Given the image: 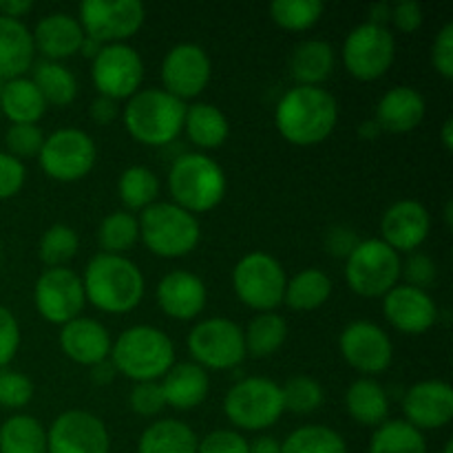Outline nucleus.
I'll return each instance as SVG.
<instances>
[{
	"mask_svg": "<svg viewBox=\"0 0 453 453\" xmlns=\"http://www.w3.org/2000/svg\"><path fill=\"white\" fill-rule=\"evenodd\" d=\"M274 124L286 142L295 146H317L334 133L339 124V102L323 87H292L277 102Z\"/></svg>",
	"mask_w": 453,
	"mask_h": 453,
	"instance_id": "nucleus-1",
	"label": "nucleus"
},
{
	"mask_svg": "<svg viewBox=\"0 0 453 453\" xmlns=\"http://www.w3.org/2000/svg\"><path fill=\"white\" fill-rule=\"evenodd\" d=\"M84 296L104 314H128L146 295V279L140 265L124 255L97 252L84 268Z\"/></svg>",
	"mask_w": 453,
	"mask_h": 453,
	"instance_id": "nucleus-2",
	"label": "nucleus"
},
{
	"mask_svg": "<svg viewBox=\"0 0 453 453\" xmlns=\"http://www.w3.org/2000/svg\"><path fill=\"white\" fill-rule=\"evenodd\" d=\"M109 361L118 374L133 383L162 380L175 365V345L171 336L155 326H131L113 341Z\"/></svg>",
	"mask_w": 453,
	"mask_h": 453,
	"instance_id": "nucleus-3",
	"label": "nucleus"
},
{
	"mask_svg": "<svg viewBox=\"0 0 453 453\" xmlns=\"http://www.w3.org/2000/svg\"><path fill=\"white\" fill-rule=\"evenodd\" d=\"M186 102L159 88H140L122 109L128 135L144 146H166L184 131Z\"/></svg>",
	"mask_w": 453,
	"mask_h": 453,
	"instance_id": "nucleus-4",
	"label": "nucleus"
},
{
	"mask_svg": "<svg viewBox=\"0 0 453 453\" xmlns=\"http://www.w3.org/2000/svg\"><path fill=\"white\" fill-rule=\"evenodd\" d=\"M228 180L219 164L206 153H184L168 168V193L173 203L190 215L211 212L224 202Z\"/></svg>",
	"mask_w": 453,
	"mask_h": 453,
	"instance_id": "nucleus-5",
	"label": "nucleus"
},
{
	"mask_svg": "<svg viewBox=\"0 0 453 453\" xmlns=\"http://www.w3.org/2000/svg\"><path fill=\"white\" fill-rule=\"evenodd\" d=\"M140 242L162 259L190 255L202 242V226L195 215L173 202H155L137 217Z\"/></svg>",
	"mask_w": 453,
	"mask_h": 453,
	"instance_id": "nucleus-6",
	"label": "nucleus"
},
{
	"mask_svg": "<svg viewBox=\"0 0 453 453\" xmlns=\"http://www.w3.org/2000/svg\"><path fill=\"white\" fill-rule=\"evenodd\" d=\"M224 414L237 432H265L279 423L283 407L281 385L265 376H248L224 396Z\"/></svg>",
	"mask_w": 453,
	"mask_h": 453,
	"instance_id": "nucleus-7",
	"label": "nucleus"
},
{
	"mask_svg": "<svg viewBox=\"0 0 453 453\" xmlns=\"http://www.w3.org/2000/svg\"><path fill=\"white\" fill-rule=\"evenodd\" d=\"M403 259L383 239H361L345 259V281L363 299H383L401 283Z\"/></svg>",
	"mask_w": 453,
	"mask_h": 453,
	"instance_id": "nucleus-8",
	"label": "nucleus"
},
{
	"mask_svg": "<svg viewBox=\"0 0 453 453\" xmlns=\"http://www.w3.org/2000/svg\"><path fill=\"white\" fill-rule=\"evenodd\" d=\"M288 274L281 261L268 252H248L233 268V290L246 308L277 312L283 305Z\"/></svg>",
	"mask_w": 453,
	"mask_h": 453,
	"instance_id": "nucleus-9",
	"label": "nucleus"
},
{
	"mask_svg": "<svg viewBox=\"0 0 453 453\" xmlns=\"http://www.w3.org/2000/svg\"><path fill=\"white\" fill-rule=\"evenodd\" d=\"M97 146L87 131L65 127L44 137L38 153V164L47 177L60 184L84 180L96 168Z\"/></svg>",
	"mask_w": 453,
	"mask_h": 453,
	"instance_id": "nucleus-10",
	"label": "nucleus"
},
{
	"mask_svg": "<svg viewBox=\"0 0 453 453\" xmlns=\"http://www.w3.org/2000/svg\"><path fill=\"white\" fill-rule=\"evenodd\" d=\"M341 60L345 71L361 82H376L396 60V35L389 27L361 22L343 40Z\"/></svg>",
	"mask_w": 453,
	"mask_h": 453,
	"instance_id": "nucleus-11",
	"label": "nucleus"
},
{
	"mask_svg": "<svg viewBox=\"0 0 453 453\" xmlns=\"http://www.w3.org/2000/svg\"><path fill=\"white\" fill-rule=\"evenodd\" d=\"M186 345L193 363L206 372L234 370L246 358L242 326L226 317H211L195 323Z\"/></svg>",
	"mask_w": 453,
	"mask_h": 453,
	"instance_id": "nucleus-12",
	"label": "nucleus"
},
{
	"mask_svg": "<svg viewBox=\"0 0 453 453\" xmlns=\"http://www.w3.org/2000/svg\"><path fill=\"white\" fill-rule=\"evenodd\" d=\"M146 20V7L140 0H84L78 7V22L84 35L96 42H128Z\"/></svg>",
	"mask_w": 453,
	"mask_h": 453,
	"instance_id": "nucleus-13",
	"label": "nucleus"
},
{
	"mask_svg": "<svg viewBox=\"0 0 453 453\" xmlns=\"http://www.w3.org/2000/svg\"><path fill=\"white\" fill-rule=\"evenodd\" d=\"M91 80L97 96L115 102L128 100L144 82V60L128 42L104 44L91 60Z\"/></svg>",
	"mask_w": 453,
	"mask_h": 453,
	"instance_id": "nucleus-14",
	"label": "nucleus"
},
{
	"mask_svg": "<svg viewBox=\"0 0 453 453\" xmlns=\"http://www.w3.org/2000/svg\"><path fill=\"white\" fill-rule=\"evenodd\" d=\"M34 303L44 321L62 327L82 317L87 305L82 279L71 268H44L35 279Z\"/></svg>",
	"mask_w": 453,
	"mask_h": 453,
	"instance_id": "nucleus-15",
	"label": "nucleus"
},
{
	"mask_svg": "<svg viewBox=\"0 0 453 453\" xmlns=\"http://www.w3.org/2000/svg\"><path fill=\"white\" fill-rule=\"evenodd\" d=\"M339 352L352 370L367 379L388 372L394 361V343L389 334L379 323L365 319L343 327L339 336Z\"/></svg>",
	"mask_w": 453,
	"mask_h": 453,
	"instance_id": "nucleus-16",
	"label": "nucleus"
},
{
	"mask_svg": "<svg viewBox=\"0 0 453 453\" xmlns=\"http://www.w3.org/2000/svg\"><path fill=\"white\" fill-rule=\"evenodd\" d=\"M162 88L177 100H195L206 91L212 78V62L206 49L195 42L171 47L159 66Z\"/></svg>",
	"mask_w": 453,
	"mask_h": 453,
	"instance_id": "nucleus-17",
	"label": "nucleus"
},
{
	"mask_svg": "<svg viewBox=\"0 0 453 453\" xmlns=\"http://www.w3.org/2000/svg\"><path fill=\"white\" fill-rule=\"evenodd\" d=\"M104 420L84 410L62 411L47 429V453H109Z\"/></svg>",
	"mask_w": 453,
	"mask_h": 453,
	"instance_id": "nucleus-18",
	"label": "nucleus"
},
{
	"mask_svg": "<svg viewBox=\"0 0 453 453\" xmlns=\"http://www.w3.org/2000/svg\"><path fill=\"white\" fill-rule=\"evenodd\" d=\"M403 414L418 432L447 427L453 418V388L438 379L414 383L403 396Z\"/></svg>",
	"mask_w": 453,
	"mask_h": 453,
	"instance_id": "nucleus-19",
	"label": "nucleus"
},
{
	"mask_svg": "<svg viewBox=\"0 0 453 453\" xmlns=\"http://www.w3.org/2000/svg\"><path fill=\"white\" fill-rule=\"evenodd\" d=\"M432 215L418 199L394 202L380 217V237L398 255L416 252L429 237Z\"/></svg>",
	"mask_w": 453,
	"mask_h": 453,
	"instance_id": "nucleus-20",
	"label": "nucleus"
},
{
	"mask_svg": "<svg viewBox=\"0 0 453 453\" xmlns=\"http://www.w3.org/2000/svg\"><path fill=\"white\" fill-rule=\"evenodd\" d=\"M383 314L403 334H425L438 323V305L427 290L398 283L383 296Z\"/></svg>",
	"mask_w": 453,
	"mask_h": 453,
	"instance_id": "nucleus-21",
	"label": "nucleus"
},
{
	"mask_svg": "<svg viewBox=\"0 0 453 453\" xmlns=\"http://www.w3.org/2000/svg\"><path fill=\"white\" fill-rule=\"evenodd\" d=\"M159 310L175 321H193L208 303L206 283L190 270H171L164 274L155 290Z\"/></svg>",
	"mask_w": 453,
	"mask_h": 453,
	"instance_id": "nucleus-22",
	"label": "nucleus"
},
{
	"mask_svg": "<svg viewBox=\"0 0 453 453\" xmlns=\"http://www.w3.org/2000/svg\"><path fill=\"white\" fill-rule=\"evenodd\" d=\"M62 354L78 365L93 367L102 361H109L113 339L106 326L88 317H78L65 323L58 336Z\"/></svg>",
	"mask_w": 453,
	"mask_h": 453,
	"instance_id": "nucleus-23",
	"label": "nucleus"
},
{
	"mask_svg": "<svg viewBox=\"0 0 453 453\" xmlns=\"http://www.w3.org/2000/svg\"><path fill=\"white\" fill-rule=\"evenodd\" d=\"M35 53L49 62H65L78 56L84 42V31L78 18L65 12L47 13L31 29Z\"/></svg>",
	"mask_w": 453,
	"mask_h": 453,
	"instance_id": "nucleus-24",
	"label": "nucleus"
},
{
	"mask_svg": "<svg viewBox=\"0 0 453 453\" xmlns=\"http://www.w3.org/2000/svg\"><path fill=\"white\" fill-rule=\"evenodd\" d=\"M425 113H427V102L423 93L414 87H392L383 93L374 111V122L379 124L380 131L388 133H411L423 124Z\"/></svg>",
	"mask_w": 453,
	"mask_h": 453,
	"instance_id": "nucleus-25",
	"label": "nucleus"
},
{
	"mask_svg": "<svg viewBox=\"0 0 453 453\" xmlns=\"http://www.w3.org/2000/svg\"><path fill=\"white\" fill-rule=\"evenodd\" d=\"M166 407L177 411H193L202 405L211 392V379L197 363H175L159 380Z\"/></svg>",
	"mask_w": 453,
	"mask_h": 453,
	"instance_id": "nucleus-26",
	"label": "nucleus"
},
{
	"mask_svg": "<svg viewBox=\"0 0 453 453\" xmlns=\"http://www.w3.org/2000/svg\"><path fill=\"white\" fill-rule=\"evenodd\" d=\"M31 29L22 20L0 16V82L22 78L34 66Z\"/></svg>",
	"mask_w": 453,
	"mask_h": 453,
	"instance_id": "nucleus-27",
	"label": "nucleus"
},
{
	"mask_svg": "<svg viewBox=\"0 0 453 453\" xmlns=\"http://www.w3.org/2000/svg\"><path fill=\"white\" fill-rule=\"evenodd\" d=\"M336 66V51L326 40H303L290 56V78L296 87H323Z\"/></svg>",
	"mask_w": 453,
	"mask_h": 453,
	"instance_id": "nucleus-28",
	"label": "nucleus"
},
{
	"mask_svg": "<svg viewBox=\"0 0 453 453\" xmlns=\"http://www.w3.org/2000/svg\"><path fill=\"white\" fill-rule=\"evenodd\" d=\"M345 411L354 423L363 425V427H380L385 420H389V396L385 392L383 385L376 379H361L354 380L348 389H345Z\"/></svg>",
	"mask_w": 453,
	"mask_h": 453,
	"instance_id": "nucleus-29",
	"label": "nucleus"
},
{
	"mask_svg": "<svg viewBox=\"0 0 453 453\" xmlns=\"http://www.w3.org/2000/svg\"><path fill=\"white\" fill-rule=\"evenodd\" d=\"M184 133L199 150H215L228 140L230 122L219 106L211 102H195L186 106Z\"/></svg>",
	"mask_w": 453,
	"mask_h": 453,
	"instance_id": "nucleus-30",
	"label": "nucleus"
},
{
	"mask_svg": "<svg viewBox=\"0 0 453 453\" xmlns=\"http://www.w3.org/2000/svg\"><path fill=\"white\" fill-rule=\"evenodd\" d=\"M0 113L12 124H38L47 113V102L34 80L22 75L3 82Z\"/></svg>",
	"mask_w": 453,
	"mask_h": 453,
	"instance_id": "nucleus-31",
	"label": "nucleus"
},
{
	"mask_svg": "<svg viewBox=\"0 0 453 453\" xmlns=\"http://www.w3.org/2000/svg\"><path fill=\"white\" fill-rule=\"evenodd\" d=\"M197 434L177 418H159L142 432L137 453H197Z\"/></svg>",
	"mask_w": 453,
	"mask_h": 453,
	"instance_id": "nucleus-32",
	"label": "nucleus"
},
{
	"mask_svg": "<svg viewBox=\"0 0 453 453\" xmlns=\"http://www.w3.org/2000/svg\"><path fill=\"white\" fill-rule=\"evenodd\" d=\"M332 296V279L319 268H305L288 279L283 303L295 312H312L323 308Z\"/></svg>",
	"mask_w": 453,
	"mask_h": 453,
	"instance_id": "nucleus-33",
	"label": "nucleus"
},
{
	"mask_svg": "<svg viewBox=\"0 0 453 453\" xmlns=\"http://www.w3.org/2000/svg\"><path fill=\"white\" fill-rule=\"evenodd\" d=\"M288 321L277 312H259L243 330L246 357L268 358L283 348L288 339Z\"/></svg>",
	"mask_w": 453,
	"mask_h": 453,
	"instance_id": "nucleus-34",
	"label": "nucleus"
},
{
	"mask_svg": "<svg viewBox=\"0 0 453 453\" xmlns=\"http://www.w3.org/2000/svg\"><path fill=\"white\" fill-rule=\"evenodd\" d=\"M31 80L42 93L47 106H71L78 97V78L65 62L42 60L34 66Z\"/></svg>",
	"mask_w": 453,
	"mask_h": 453,
	"instance_id": "nucleus-35",
	"label": "nucleus"
},
{
	"mask_svg": "<svg viewBox=\"0 0 453 453\" xmlns=\"http://www.w3.org/2000/svg\"><path fill=\"white\" fill-rule=\"evenodd\" d=\"M0 453H47V429L29 414H13L0 425Z\"/></svg>",
	"mask_w": 453,
	"mask_h": 453,
	"instance_id": "nucleus-36",
	"label": "nucleus"
},
{
	"mask_svg": "<svg viewBox=\"0 0 453 453\" xmlns=\"http://www.w3.org/2000/svg\"><path fill=\"white\" fill-rule=\"evenodd\" d=\"M159 177L149 166H128L124 168L118 180L119 202L124 203L127 212H142L155 202H159Z\"/></svg>",
	"mask_w": 453,
	"mask_h": 453,
	"instance_id": "nucleus-37",
	"label": "nucleus"
},
{
	"mask_svg": "<svg viewBox=\"0 0 453 453\" xmlns=\"http://www.w3.org/2000/svg\"><path fill=\"white\" fill-rule=\"evenodd\" d=\"M367 453H427V441L405 420H385L372 434Z\"/></svg>",
	"mask_w": 453,
	"mask_h": 453,
	"instance_id": "nucleus-38",
	"label": "nucleus"
},
{
	"mask_svg": "<svg viewBox=\"0 0 453 453\" xmlns=\"http://www.w3.org/2000/svg\"><path fill=\"white\" fill-rule=\"evenodd\" d=\"M281 453H348V442L327 425H303L281 441Z\"/></svg>",
	"mask_w": 453,
	"mask_h": 453,
	"instance_id": "nucleus-39",
	"label": "nucleus"
},
{
	"mask_svg": "<svg viewBox=\"0 0 453 453\" xmlns=\"http://www.w3.org/2000/svg\"><path fill=\"white\" fill-rule=\"evenodd\" d=\"M140 242V224L133 212H109L97 226V243L106 255H124Z\"/></svg>",
	"mask_w": 453,
	"mask_h": 453,
	"instance_id": "nucleus-40",
	"label": "nucleus"
},
{
	"mask_svg": "<svg viewBox=\"0 0 453 453\" xmlns=\"http://www.w3.org/2000/svg\"><path fill=\"white\" fill-rule=\"evenodd\" d=\"M270 18L286 31H308L321 20L326 4L321 0H274L268 7Z\"/></svg>",
	"mask_w": 453,
	"mask_h": 453,
	"instance_id": "nucleus-41",
	"label": "nucleus"
},
{
	"mask_svg": "<svg viewBox=\"0 0 453 453\" xmlns=\"http://www.w3.org/2000/svg\"><path fill=\"white\" fill-rule=\"evenodd\" d=\"M80 237L69 224H53L42 233L38 242V257L44 268H66L78 255Z\"/></svg>",
	"mask_w": 453,
	"mask_h": 453,
	"instance_id": "nucleus-42",
	"label": "nucleus"
},
{
	"mask_svg": "<svg viewBox=\"0 0 453 453\" xmlns=\"http://www.w3.org/2000/svg\"><path fill=\"white\" fill-rule=\"evenodd\" d=\"M281 394L286 411H292L296 416L314 414L323 405V401H326L323 385L317 379L305 374L288 379V383L281 385Z\"/></svg>",
	"mask_w": 453,
	"mask_h": 453,
	"instance_id": "nucleus-43",
	"label": "nucleus"
},
{
	"mask_svg": "<svg viewBox=\"0 0 453 453\" xmlns=\"http://www.w3.org/2000/svg\"><path fill=\"white\" fill-rule=\"evenodd\" d=\"M44 133L38 124H12L4 133V146L12 157L16 159H29V157H38L40 149L44 144Z\"/></svg>",
	"mask_w": 453,
	"mask_h": 453,
	"instance_id": "nucleus-44",
	"label": "nucleus"
},
{
	"mask_svg": "<svg viewBox=\"0 0 453 453\" xmlns=\"http://www.w3.org/2000/svg\"><path fill=\"white\" fill-rule=\"evenodd\" d=\"M34 398V383L27 374L0 370V405L7 410H22Z\"/></svg>",
	"mask_w": 453,
	"mask_h": 453,
	"instance_id": "nucleus-45",
	"label": "nucleus"
},
{
	"mask_svg": "<svg viewBox=\"0 0 453 453\" xmlns=\"http://www.w3.org/2000/svg\"><path fill=\"white\" fill-rule=\"evenodd\" d=\"M128 407H131L137 416H144V418H153V416L162 414L164 407H166V401H164L159 380L133 385L131 394H128Z\"/></svg>",
	"mask_w": 453,
	"mask_h": 453,
	"instance_id": "nucleus-46",
	"label": "nucleus"
},
{
	"mask_svg": "<svg viewBox=\"0 0 453 453\" xmlns=\"http://www.w3.org/2000/svg\"><path fill=\"white\" fill-rule=\"evenodd\" d=\"M401 277L405 279L407 286L418 288V290H429V288L434 286V281H436L438 270L432 257L416 250V252H410L407 259L403 261Z\"/></svg>",
	"mask_w": 453,
	"mask_h": 453,
	"instance_id": "nucleus-47",
	"label": "nucleus"
},
{
	"mask_svg": "<svg viewBox=\"0 0 453 453\" xmlns=\"http://www.w3.org/2000/svg\"><path fill=\"white\" fill-rule=\"evenodd\" d=\"M197 453H248V441L237 429H215L199 438Z\"/></svg>",
	"mask_w": 453,
	"mask_h": 453,
	"instance_id": "nucleus-48",
	"label": "nucleus"
},
{
	"mask_svg": "<svg viewBox=\"0 0 453 453\" xmlns=\"http://www.w3.org/2000/svg\"><path fill=\"white\" fill-rule=\"evenodd\" d=\"M20 326L13 312L0 305V370H7L20 348Z\"/></svg>",
	"mask_w": 453,
	"mask_h": 453,
	"instance_id": "nucleus-49",
	"label": "nucleus"
},
{
	"mask_svg": "<svg viewBox=\"0 0 453 453\" xmlns=\"http://www.w3.org/2000/svg\"><path fill=\"white\" fill-rule=\"evenodd\" d=\"M27 181L25 162L0 150V202L16 197Z\"/></svg>",
	"mask_w": 453,
	"mask_h": 453,
	"instance_id": "nucleus-50",
	"label": "nucleus"
},
{
	"mask_svg": "<svg viewBox=\"0 0 453 453\" xmlns=\"http://www.w3.org/2000/svg\"><path fill=\"white\" fill-rule=\"evenodd\" d=\"M432 66L441 78H453V22H445L432 44Z\"/></svg>",
	"mask_w": 453,
	"mask_h": 453,
	"instance_id": "nucleus-51",
	"label": "nucleus"
},
{
	"mask_svg": "<svg viewBox=\"0 0 453 453\" xmlns=\"http://www.w3.org/2000/svg\"><path fill=\"white\" fill-rule=\"evenodd\" d=\"M423 7L416 0H401V3L392 4V20L389 25L401 34H414L423 27Z\"/></svg>",
	"mask_w": 453,
	"mask_h": 453,
	"instance_id": "nucleus-52",
	"label": "nucleus"
},
{
	"mask_svg": "<svg viewBox=\"0 0 453 453\" xmlns=\"http://www.w3.org/2000/svg\"><path fill=\"white\" fill-rule=\"evenodd\" d=\"M358 242H361V237L349 226H332L326 233V250L327 255L336 257V259H348L354 248L358 246Z\"/></svg>",
	"mask_w": 453,
	"mask_h": 453,
	"instance_id": "nucleus-53",
	"label": "nucleus"
},
{
	"mask_svg": "<svg viewBox=\"0 0 453 453\" xmlns=\"http://www.w3.org/2000/svg\"><path fill=\"white\" fill-rule=\"evenodd\" d=\"M119 113H122L119 111V102L104 96L93 97L91 106H88V115H91V119L97 127H109V124H113L119 118Z\"/></svg>",
	"mask_w": 453,
	"mask_h": 453,
	"instance_id": "nucleus-54",
	"label": "nucleus"
},
{
	"mask_svg": "<svg viewBox=\"0 0 453 453\" xmlns=\"http://www.w3.org/2000/svg\"><path fill=\"white\" fill-rule=\"evenodd\" d=\"M34 9L31 0H0V16L22 20Z\"/></svg>",
	"mask_w": 453,
	"mask_h": 453,
	"instance_id": "nucleus-55",
	"label": "nucleus"
},
{
	"mask_svg": "<svg viewBox=\"0 0 453 453\" xmlns=\"http://www.w3.org/2000/svg\"><path fill=\"white\" fill-rule=\"evenodd\" d=\"M115 376H118V370H115L113 363L111 361H102V363H97V365L91 367L93 385H100V388H106V385L113 383Z\"/></svg>",
	"mask_w": 453,
	"mask_h": 453,
	"instance_id": "nucleus-56",
	"label": "nucleus"
},
{
	"mask_svg": "<svg viewBox=\"0 0 453 453\" xmlns=\"http://www.w3.org/2000/svg\"><path fill=\"white\" fill-rule=\"evenodd\" d=\"M248 453H281V441L273 436H259L248 441Z\"/></svg>",
	"mask_w": 453,
	"mask_h": 453,
	"instance_id": "nucleus-57",
	"label": "nucleus"
},
{
	"mask_svg": "<svg viewBox=\"0 0 453 453\" xmlns=\"http://www.w3.org/2000/svg\"><path fill=\"white\" fill-rule=\"evenodd\" d=\"M389 20H392V4L374 3L370 7V18H367L365 22H372V25L379 27H389Z\"/></svg>",
	"mask_w": 453,
	"mask_h": 453,
	"instance_id": "nucleus-58",
	"label": "nucleus"
},
{
	"mask_svg": "<svg viewBox=\"0 0 453 453\" xmlns=\"http://www.w3.org/2000/svg\"><path fill=\"white\" fill-rule=\"evenodd\" d=\"M358 137H361V140H365V142H374L376 137L380 135V128H379V124L374 122V119H367V122H361L358 124Z\"/></svg>",
	"mask_w": 453,
	"mask_h": 453,
	"instance_id": "nucleus-59",
	"label": "nucleus"
},
{
	"mask_svg": "<svg viewBox=\"0 0 453 453\" xmlns=\"http://www.w3.org/2000/svg\"><path fill=\"white\" fill-rule=\"evenodd\" d=\"M441 140H442V146H445V150L453 149V118H447L445 122H442Z\"/></svg>",
	"mask_w": 453,
	"mask_h": 453,
	"instance_id": "nucleus-60",
	"label": "nucleus"
},
{
	"mask_svg": "<svg viewBox=\"0 0 453 453\" xmlns=\"http://www.w3.org/2000/svg\"><path fill=\"white\" fill-rule=\"evenodd\" d=\"M100 49H102V44L100 42H96V40H91V38H87V35H84V42H82V47H80V53H82V56H87V58H96L97 53H100Z\"/></svg>",
	"mask_w": 453,
	"mask_h": 453,
	"instance_id": "nucleus-61",
	"label": "nucleus"
},
{
	"mask_svg": "<svg viewBox=\"0 0 453 453\" xmlns=\"http://www.w3.org/2000/svg\"><path fill=\"white\" fill-rule=\"evenodd\" d=\"M445 219H447V226H451V202H447L445 206Z\"/></svg>",
	"mask_w": 453,
	"mask_h": 453,
	"instance_id": "nucleus-62",
	"label": "nucleus"
},
{
	"mask_svg": "<svg viewBox=\"0 0 453 453\" xmlns=\"http://www.w3.org/2000/svg\"><path fill=\"white\" fill-rule=\"evenodd\" d=\"M442 453H453V442H451V441L447 442V445H445V449H442Z\"/></svg>",
	"mask_w": 453,
	"mask_h": 453,
	"instance_id": "nucleus-63",
	"label": "nucleus"
},
{
	"mask_svg": "<svg viewBox=\"0 0 453 453\" xmlns=\"http://www.w3.org/2000/svg\"><path fill=\"white\" fill-rule=\"evenodd\" d=\"M0 93H3V82H0Z\"/></svg>",
	"mask_w": 453,
	"mask_h": 453,
	"instance_id": "nucleus-64",
	"label": "nucleus"
}]
</instances>
